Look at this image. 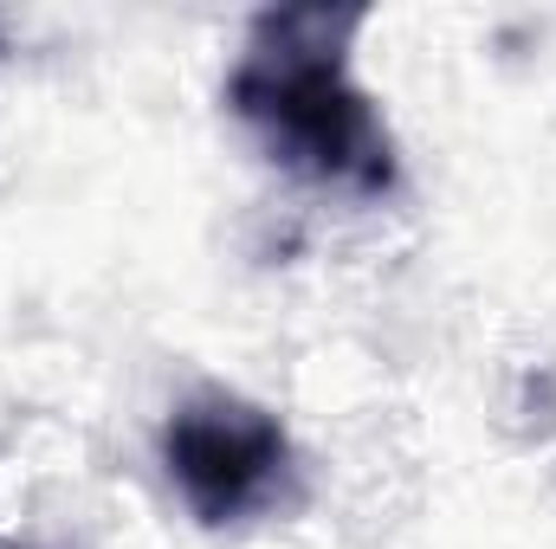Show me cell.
Listing matches in <instances>:
<instances>
[{
  "mask_svg": "<svg viewBox=\"0 0 556 549\" xmlns=\"http://www.w3.org/2000/svg\"><path fill=\"white\" fill-rule=\"evenodd\" d=\"M363 13L330 7H285L260 13L253 52L227 78V104L253 124L291 175L389 194L395 188V142L382 130L369 91L343 72V46Z\"/></svg>",
  "mask_w": 556,
  "mask_h": 549,
  "instance_id": "obj_1",
  "label": "cell"
},
{
  "mask_svg": "<svg viewBox=\"0 0 556 549\" xmlns=\"http://www.w3.org/2000/svg\"><path fill=\"white\" fill-rule=\"evenodd\" d=\"M162 465L201 524H240L266 511L291 478V439L278 413L240 395H194L162 426Z\"/></svg>",
  "mask_w": 556,
  "mask_h": 549,
  "instance_id": "obj_2",
  "label": "cell"
}]
</instances>
